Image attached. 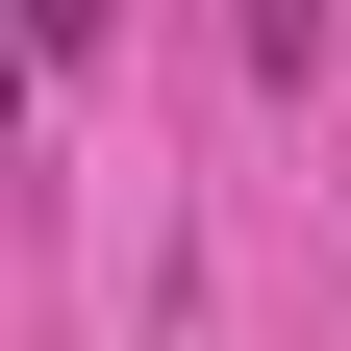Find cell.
<instances>
[{
	"label": "cell",
	"mask_w": 351,
	"mask_h": 351,
	"mask_svg": "<svg viewBox=\"0 0 351 351\" xmlns=\"http://www.w3.org/2000/svg\"><path fill=\"white\" fill-rule=\"evenodd\" d=\"M0 25H25V75H51V51L101 75V25H125V0H0Z\"/></svg>",
	"instance_id": "6da1fadb"
},
{
	"label": "cell",
	"mask_w": 351,
	"mask_h": 351,
	"mask_svg": "<svg viewBox=\"0 0 351 351\" xmlns=\"http://www.w3.org/2000/svg\"><path fill=\"white\" fill-rule=\"evenodd\" d=\"M301 51H326V0H251V75H301Z\"/></svg>",
	"instance_id": "7a4b0ae2"
},
{
	"label": "cell",
	"mask_w": 351,
	"mask_h": 351,
	"mask_svg": "<svg viewBox=\"0 0 351 351\" xmlns=\"http://www.w3.org/2000/svg\"><path fill=\"white\" fill-rule=\"evenodd\" d=\"M0 125H25V25H0Z\"/></svg>",
	"instance_id": "3957f363"
}]
</instances>
